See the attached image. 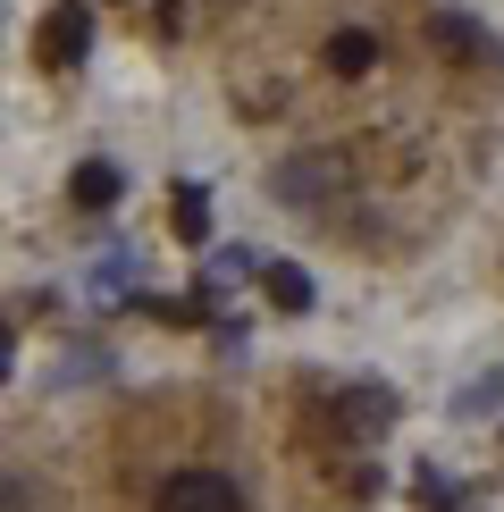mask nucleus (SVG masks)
Here are the masks:
<instances>
[{"mask_svg": "<svg viewBox=\"0 0 504 512\" xmlns=\"http://www.w3.org/2000/svg\"><path fill=\"white\" fill-rule=\"evenodd\" d=\"M0 512H34V487L26 479H0Z\"/></svg>", "mask_w": 504, "mask_h": 512, "instance_id": "obj_9", "label": "nucleus"}, {"mask_svg": "<svg viewBox=\"0 0 504 512\" xmlns=\"http://www.w3.org/2000/svg\"><path fill=\"white\" fill-rule=\"evenodd\" d=\"M437 42H446L454 59H471V68H479V59H496V51H488V34H479L471 17H437Z\"/></svg>", "mask_w": 504, "mask_h": 512, "instance_id": "obj_6", "label": "nucleus"}, {"mask_svg": "<svg viewBox=\"0 0 504 512\" xmlns=\"http://www.w3.org/2000/svg\"><path fill=\"white\" fill-rule=\"evenodd\" d=\"M336 412H345V429H387V420H395V395H345V403H336Z\"/></svg>", "mask_w": 504, "mask_h": 512, "instance_id": "obj_7", "label": "nucleus"}, {"mask_svg": "<svg viewBox=\"0 0 504 512\" xmlns=\"http://www.w3.org/2000/svg\"><path fill=\"white\" fill-rule=\"evenodd\" d=\"M17 370V336H9V319H0V378Z\"/></svg>", "mask_w": 504, "mask_h": 512, "instance_id": "obj_10", "label": "nucleus"}, {"mask_svg": "<svg viewBox=\"0 0 504 512\" xmlns=\"http://www.w3.org/2000/svg\"><path fill=\"white\" fill-rule=\"evenodd\" d=\"M328 68H336V76H370V68H378V34H370V26L328 34Z\"/></svg>", "mask_w": 504, "mask_h": 512, "instance_id": "obj_3", "label": "nucleus"}, {"mask_svg": "<svg viewBox=\"0 0 504 512\" xmlns=\"http://www.w3.org/2000/svg\"><path fill=\"white\" fill-rule=\"evenodd\" d=\"M261 294H269L278 311H311V277L294 269V261H269V269H261Z\"/></svg>", "mask_w": 504, "mask_h": 512, "instance_id": "obj_4", "label": "nucleus"}, {"mask_svg": "<svg viewBox=\"0 0 504 512\" xmlns=\"http://www.w3.org/2000/svg\"><path fill=\"white\" fill-rule=\"evenodd\" d=\"M84 42H93V17H84L76 0H59V9H51V26H42V59H51V68H76V59H84Z\"/></svg>", "mask_w": 504, "mask_h": 512, "instance_id": "obj_2", "label": "nucleus"}, {"mask_svg": "<svg viewBox=\"0 0 504 512\" xmlns=\"http://www.w3.org/2000/svg\"><path fill=\"white\" fill-rule=\"evenodd\" d=\"M160 512H244V487L219 471H177L160 487Z\"/></svg>", "mask_w": 504, "mask_h": 512, "instance_id": "obj_1", "label": "nucleus"}, {"mask_svg": "<svg viewBox=\"0 0 504 512\" xmlns=\"http://www.w3.org/2000/svg\"><path fill=\"white\" fill-rule=\"evenodd\" d=\"M177 236H185V244H210V202H202V185H177Z\"/></svg>", "mask_w": 504, "mask_h": 512, "instance_id": "obj_8", "label": "nucleus"}, {"mask_svg": "<svg viewBox=\"0 0 504 512\" xmlns=\"http://www.w3.org/2000/svg\"><path fill=\"white\" fill-rule=\"evenodd\" d=\"M68 194H76L84 210H110V202H118V168H110V160H84L76 177H68Z\"/></svg>", "mask_w": 504, "mask_h": 512, "instance_id": "obj_5", "label": "nucleus"}]
</instances>
